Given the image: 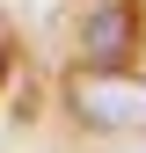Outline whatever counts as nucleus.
<instances>
[{
    "label": "nucleus",
    "mask_w": 146,
    "mask_h": 153,
    "mask_svg": "<svg viewBox=\"0 0 146 153\" xmlns=\"http://www.w3.org/2000/svg\"><path fill=\"white\" fill-rule=\"evenodd\" d=\"M73 109L80 124H102V131H139L146 124V80H124V73H88L73 80Z\"/></svg>",
    "instance_id": "f257e3e1"
},
{
    "label": "nucleus",
    "mask_w": 146,
    "mask_h": 153,
    "mask_svg": "<svg viewBox=\"0 0 146 153\" xmlns=\"http://www.w3.org/2000/svg\"><path fill=\"white\" fill-rule=\"evenodd\" d=\"M132 36H139V7L132 0H95L88 22H80V59L88 66H117L132 51Z\"/></svg>",
    "instance_id": "f03ea898"
},
{
    "label": "nucleus",
    "mask_w": 146,
    "mask_h": 153,
    "mask_svg": "<svg viewBox=\"0 0 146 153\" xmlns=\"http://www.w3.org/2000/svg\"><path fill=\"white\" fill-rule=\"evenodd\" d=\"M0 66H7V59H0Z\"/></svg>",
    "instance_id": "7ed1b4c3"
}]
</instances>
